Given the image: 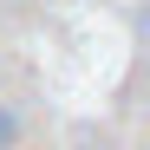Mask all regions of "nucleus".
<instances>
[{"mask_svg":"<svg viewBox=\"0 0 150 150\" xmlns=\"http://www.w3.org/2000/svg\"><path fill=\"white\" fill-rule=\"evenodd\" d=\"M13 144H20V111L0 105V150H13Z\"/></svg>","mask_w":150,"mask_h":150,"instance_id":"nucleus-1","label":"nucleus"}]
</instances>
